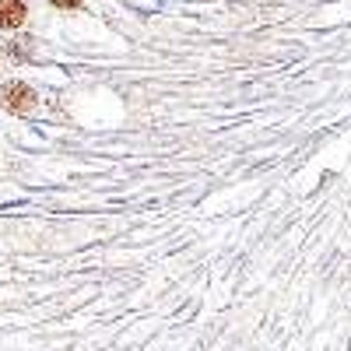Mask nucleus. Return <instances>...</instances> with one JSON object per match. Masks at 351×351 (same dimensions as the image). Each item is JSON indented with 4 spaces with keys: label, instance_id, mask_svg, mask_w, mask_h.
<instances>
[{
    "label": "nucleus",
    "instance_id": "7ed1b4c3",
    "mask_svg": "<svg viewBox=\"0 0 351 351\" xmlns=\"http://www.w3.org/2000/svg\"><path fill=\"white\" fill-rule=\"evenodd\" d=\"M28 49H32V39H18V46L8 43V53L11 56H28Z\"/></svg>",
    "mask_w": 351,
    "mask_h": 351
},
{
    "label": "nucleus",
    "instance_id": "f03ea898",
    "mask_svg": "<svg viewBox=\"0 0 351 351\" xmlns=\"http://www.w3.org/2000/svg\"><path fill=\"white\" fill-rule=\"evenodd\" d=\"M25 18H28L25 0H0V28H4V32H14V28H21Z\"/></svg>",
    "mask_w": 351,
    "mask_h": 351
},
{
    "label": "nucleus",
    "instance_id": "f257e3e1",
    "mask_svg": "<svg viewBox=\"0 0 351 351\" xmlns=\"http://www.w3.org/2000/svg\"><path fill=\"white\" fill-rule=\"evenodd\" d=\"M39 106V92L28 81H4L0 84V109H8L11 116H28Z\"/></svg>",
    "mask_w": 351,
    "mask_h": 351
},
{
    "label": "nucleus",
    "instance_id": "20e7f679",
    "mask_svg": "<svg viewBox=\"0 0 351 351\" xmlns=\"http://www.w3.org/2000/svg\"><path fill=\"white\" fill-rule=\"evenodd\" d=\"M49 4H53L56 11H77V8L84 4V0H49Z\"/></svg>",
    "mask_w": 351,
    "mask_h": 351
}]
</instances>
